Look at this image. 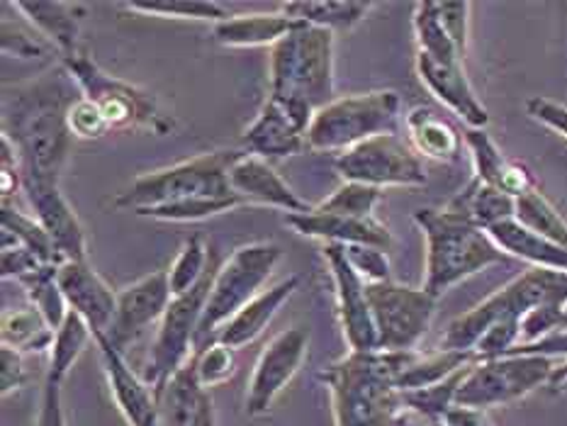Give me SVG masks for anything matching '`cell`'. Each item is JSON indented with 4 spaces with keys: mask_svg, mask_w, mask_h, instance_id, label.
Here are the masks:
<instances>
[{
    "mask_svg": "<svg viewBox=\"0 0 567 426\" xmlns=\"http://www.w3.org/2000/svg\"><path fill=\"white\" fill-rule=\"evenodd\" d=\"M79 89L64 66L30 83L16 85L3 97V139L16 149L22 178L59 183L73 137L66 125Z\"/></svg>",
    "mask_w": 567,
    "mask_h": 426,
    "instance_id": "1",
    "label": "cell"
},
{
    "mask_svg": "<svg viewBox=\"0 0 567 426\" xmlns=\"http://www.w3.org/2000/svg\"><path fill=\"white\" fill-rule=\"evenodd\" d=\"M416 353L349 351L319 373L334 405L337 426H400L404 417L400 375Z\"/></svg>",
    "mask_w": 567,
    "mask_h": 426,
    "instance_id": "2",
    "label": "cell"
},
{
    "mask_svg": "<svg viewBox=\"0 0 567 426\" xmlns=\"http://www.w3.org/2000/svg\"><path fill=\"white\" fill-rule=\"evenodd\" d=\"M298 22V20H295ZM268 97L278 103L305 134L315 113L334 97V32L298 22L270 49Z\"/></svg>",
    "mask_w": 567,
    "mask_h": 426,
    "instance_id": "3",
    "label": "cell"
},
{
    "mask_svg": "<svg viewBox=\"0 0 567 426\" xmlns=\"http://www.w3.org/2000/svg\"><path fill=\"white\" fill-rule=\"evenodd\" d=\"M414 225L422 229L426 239L422 288L434 298H441L443 292L463 283L465 278L509 259L485 229H480L471 219L449 210V207L416 210Z\"/></svg>",
    "mask_w": 567,
    "mask_h": 426,
    "instance_id": "4",
    "label": "cell"
},
{
    "mask_svg": "<svg viewBox=\"0 0 567 426\" xmlns=\"http://www.w3.org/2000/svg\"><path fill=\"white\" fill-rule=\"evenodd\" d=\"M567 308V273L546 271V268H528L522 276L509 280L497 292H492L473 310L446 326L439 349L443 351H475L477 341L487 334V329L499 320H524L536 310Z\"/></svg>",
    "mask_w": 567,
    "mask_h": 426,
    "instance_id": "5",
    "label": "cell"
},
{
    "mask_svg": "<svg viewBox=\"0 0 567 426\" xmlns=\"http://www.w3.org/2000/svg\"><path fill=\"white\" fill-rule=\"evenodd\" d=\"M241 154L244 149H219L152 170L134 178L115 198V207L140 215L152 207L193 198H239L229 186V168Z\"/></svg>",
    "mask_w": 567,
    "mask_h": 426,
    "instance_id": "6",
    "label": "cell"
},
{
    "mask_svg": "<svg viewBox=\"0 0 567 426\" xmlns=\"http://www.w3.org/2000/svg\"><path fill=\"white\" fill-rule=\"evenodd\" d=\"M280 259L282 249L276 241L244 243L231 251L229 259L219 266L213 290H209L203 320L195 334V353L217 341L219 329L241 312L258 292H264V285L274 276Z\"/></svg>",
    "mask_w": 567,
    "mask_h": 426,
    "instance_id": "7",
    "label": "cell"
},
{
    "mask_svg": "<svg viewBox=\"0 0 567 426\" xmlns=\"http://www.w3.org/2000/svg\"><path fill=\"white\" fill-rule=\"evenodd\" d=\"M402 113L400 93L371 91L343 95L317 110L307 129V149L343 154L378 134L398 132Z\"/></svg>",
    "mask_w": 567,
    "mask_h": 426,
    "instance_id": "8",
    "label": "cell"
},
{
    "mask_svg": "<svg viewBox=\"0 0 567 426\" xmlns=\"http://www.w3.org/2000/svg\"><path fill=\"white\" fill-rule=\"evenodd\" d=\"M61 66L66 69L73 83L79 85V93L91 97L103 110L110 129H144L158 134V137L174 132V117H168L158 107L154 93L110 76L85 54V49H79L76 54L61 56Z\"/></svg>",
    "mask_w": 567,
    "mask_h": 426,
    "instance_id": "9",
    "label": "cell"
},
{
    "mask_svg": "<svg viewBox=\"0 0 567 426\" xmlns=\"http://www.w3.org/2000/svg\"><path fill=\"white\" fill-rule=\"evenodd\" d=\"M219 259L215 256L213 266H209L207 276L197 283L186 295H178L171 300L164 320L158 322L156 339L150 353V363H146L144 381L154 389V395L171 383L183 365H188L195 356V334L200 326L205 304L213 290L215 276L219 271Z\"/></svg>",
    "mask_w": 567,
    "mask_h": 426,
    "instance_id": "10",
    "label": "cell"
},
{
    "mask_svg": "<svg viewBox=\"0 0 567 426\" xmlns=\"http://www.w3.org/2000/svg\"><path fill=\"white\" fill-rule=\"evenodd\" d=\"M334 168L343 180L363 183L380 190L419 188L429 183L424 158L412 149L410 139H402L398 132L378 134L339 154Z\"/></svg>",
    "mask_w": 567,
    "mask_h": 426,
    "instance_id": "11",
    "label": "cell"
},
{
    "mask_svg": "<svg viewBox=\"0 0 567 426\" xmlns=\"http://www.w3.org/2000/svg\"><path fill=\"white\" fill-rule=\"evenodd\" d=\"M556 361L546 356H504L475 363L455 395L461 407H499L519 402L540 385H548Z\"/></svg>",
    "mask_w": 567,
    "mask_h": 426,
    "instance_id": "12",
    "label": "cell"
},
{
    "mask_svg": "<svg viewBox=\"0 0 567 426\" xmlns=\"http://www.w3.org/2000/svg\"><path fill=\"white\" fill-rule=\"evenodd\" d=\"M365 290L378 332V349L388 353L414 351L434 322L439 298L424 288L400 285L394 280L371 283Z\"/></svg>",
    "mask_w": 567,
    "mask_h": 426,
    "instance_id": "13",
    "label": "cell"
},
{
    "mask_svg": "<svg viewBox=\"0 0 567 426\" xmlns=\"http://www.w3.org/2000/svg\"><path fill=\"white\" fill-rule=\"evenodd\" d=\"M307 349H310V332L305 326H290L261 351L254 365L249 389H246V414L249 417L268 414L282 389L298 375Z\"/></svg>",
    "mask_w": 567,
    "mask_h": 426,
    "instance_id": "14",
    "label": "cell"
},
{
    "mask_svg": "<svg viewBox=\"0 0 567 426\" xmlns=\"http://www.w3.org/2000/svg\"><path fill=\"white\" fill-rule=\"evenodd\" d=\"M324 259L331 280H334L337 310L349 351H380L371 302H368L365 290L368 283L353 271V266L349 263L339 243H324Z\"/></svg>",
    "mask_w": 567,
    "mask_h": 426,
    "instance_id": "15",
    "label": "cell"
},
{
    "mask_svg": "<svg viewBox=\"0 0 567 426\" xmlns=\"http://www.w3.org/2000/svg\"><path fill=\"white\" fill-rule=\"evenodd\" d=\"M24 200L30 212L42 225V229L54 241L56 251L64 261H89V243L79 215L73 212L71 202L64 198L59 183L22 178Z\"/></svg>",
    "mask_w": 567,
    "mask_h": 426,
    "instance_id": "16",
    "label": "cell"
},
{
    "mask_svg": "<svg viewBox=\"0 0 567 426\" xmlns=\"http://www.w3.org/2000/svg\"><path fill=\"white\" fill-rule=\"evenodd\" d=\"M174 292L168 285L166 271H154L140 280H134L132 285L122 288L117 292V314L113 332H110V341L125 353L127 344L137 341L152 324H158L164 320Z\"/></svg>",
    "mask_w": 567,
    "mask_h": 426,
    "instance_id": "17",
    "label": "cell"
},
{
    "mask_svg": "<svg viewBox=\"0 0 567 426\" xmlns=\"http://www.w3.org/2000/svg\"><path fill=\"white\" fill-rule=\"evenodd\" d=\"M56 283L71 312L89 324L95 336L113 332L117 314V292L93 271L89 261H66L59 268Z\"/></svg>",
    "mask_w": 567,
    "mask_h": 426,
    "instance_id": "18",
    "label": "cell"
},
{
    "mask_svg": "<svg viewBox=\"0 0 567 426\" xmlns=\"http://www.w3.org/2000/svg\"><path fill=\"white\" fill-rule=\"evenodd\" d=\"M229 186L234 195H239L244 200V205H266L274 207V210H282L286 215H305L315 207L302 200L300 195L282 180L274 164L249 152H244L229 168Z\"/></svg>",
    "mask_w": 567,
    "mask_h": 426,
    "instance_id": "19",
    "label": "cell"
},
{
    "mask_svg": "<svg viewBox=\"0 0 567 426\" xmlns=\"http://www.w3.org/2000/svg\"><path fill=\"white\" fill-rule=\"evenodd\" d=\"M95 346L101 351L110 393H113L122 417L127 419L130 426H156L158 405L154 389L146 385L144 377L132 371L125 353L110 341L107 334L95 336Z\"/></svg>",
    "mask_w": 567,
    "mask_h": 426,
    "instance_id": "20",
    "label": "cell"
},
{
    "mask_svg": "<svg viewBox=\"0 0 567 426\" xmlns=\"http://www.w3.org/2000/svg\"><path fill=\"white\" fill-rule=\"evenodd\" d=\"M416 73L426 91L446 105L453 115H458L471 129H485L489 125L487 107L480 103V97L467 79L463 64H439L426 54H416L414 59Z\"/></svg>",
    "mask_w": 567,
    "mask_h": 426,
    "instance_id": "21",
    "label": "cell"
},
{
    "mask_svg": "<svg viewBox=\"0 0 567 426\" xmlns=\"http://www.w3.org/2000/svg\"><path fill=\"white\" fill-rule=\"evenodd\" d=\"M286 225L295 235L324 243H339V247L363 243V247H378L385 251L392 247V231L382 225L378 217L353 219L317 212L312 207V210L305 215H286Z\"/></svg>",
    "mask_w": 567,
    "mask_h": 426,
    "instance_id": "22",
    "label": "cell"
},
{
    "mask_svg": "<svg viewBox=\"0 0 567 426\" xmlns=\"http://www.w3.org/2000/svg\"><path fill=\"white\" fill-rule=\"evenodd\" d=\"M463 139L467 152L473 156L475 178L483 180L485 186L507 193L512 198H519L526 190L536 188V178L532 176V170L524 164L507 158V154L499 149V144L489 137L487 129L467 127L463 132Z\"/></svg>",
    "mask_w": 567,
    "mask_h": 426,
    "instance_id": "23",
    "label": "cell"
},
{
    "mask_svg": "<svg viewBox=\"0 0 567 426\" xmlns=\"http://www.w3.org/2000/svg\"><path fill=\"white\" fill-rule=\"evenodd\" d=\"M298 288H300V278L290 276L286 280H280V283L266 288L264 292H258V295L246 304L241 312L234 314L231 320L219 329L217 341H221V344L234 351L254 344V341L266 332L268 324L274 322V316L278 314L282 304L298 292Z\"/></svg>",
    "mask_w": 567,
    "mask_h": 426,
    "instance_id": "24",
    "label": "cell"
},
{
    "mask_svg": "<svg viewBox=\"0 0 567 426\" xmlns=\"http://www.w3.org/2000/svg\"><path fill=\"white\" fill-rule=\"evenodd\" d=\"M307 149V134L295 125L290 115L278 103L268 97L261 113L244 132V152L256 154L274 162V158H288Z\"/></svg>",
    "mask_w": 567,
    "mask_h": 426,
    "instance_id": "25",
    "label": "cell"
},
{
    "mask_svg": "<svg viewBox=\"0 0 567 426\" xmlns=\"http://www.w3.org/2000/svg\"><path fill=\"white\" fill-rule=\"evenodd\" d=\"M16 10L22 12V18L28 20L32 28L40 32L44 40L52 42L61 56L76 54L79 52V34H81V20L85 6L81 3H42V0H18L10 3Z\"/></svg>",
    "mask_w": 567,
    "mask_h": 426,
    "instance_id": "26",
    "label": "cell"
},
{
    "mask_svg": "<svg viewBox=\"0 0 567 426\" xmlns=\"http://www.w3.org/2000/svg\"><path fill=\"white\" fill-rule=\"evenodd\" d=\"M406 132H410L412 149L439 164H455L463 156L461 132L455 129L449 120L439 117L434 110L426 105H416L404 117Z\"/></svg>",
    "mask_w": 567,
    "mask_h": 426,
    "instance_id": "27",
    "label": "cell"
},
{
    "mask_svg": "<svg viewBox=\"0 0 567 426\" xmlns=\"http://www.w3.org/2000/svg\"><path fill=\"white\" fill-rule=\"evenodd\" d=\"M295 20H290L282 12H246V15H231L229 20H221L213 24V40L221 46L229 49H256V46H270L274 49L282 37L290 34L295 28Z\"/></svg>",
    "mask_w": 567,
    "mask_h": 426,
    "instance_id": "28",
    "label": "cell"
},
{
    "mask_svg": "<svg viewBox=\"0 0 567 426\" xmlns=\"http://www.w3.org/2000/svg\"><path fill=\"white\" fill-rule=\"evenodd\" d=\"M487 235L495 239V243L504 253L526 261L532 268H546V271L567 273V249H563L556 241L536 235L532 229H526L524 225L516 222V219H507V222L495 225L487 229Z\"/></svg>",
    "mask_w": 567,
    "mask_h": 426,
    "instance_id": "29",
    "label": "cell"
},
{
    "mask_svg": "<svg viewBox=\"0 0 567 426\" xmlns=\"http://www.w3.org/2000/svg\"><path fill=\"white\" fill-rule=\"evenodd\" d=\"M449 210L463 215L465 219H471L473 225L480 229H492L499 222H507V219H514L516 215V198L512 195L502 193L492 186H485L483 180H473L455 195V198L446 205Z\"/></svg>",
    "mask_w": 567,
    "mask_h": 426,
    "instance_id": "30",
    "label": "cell"
},
{
    "mask_svg": "<svg viewBox=\"0 0 567 426\" xmlns=\"http://www.w3.org/2000/svg\"><path fill=\"white\" fill-rule=\"evenodd\" d=\"M373 8V3H363V0H292V3H282L280 12L315 28L343 32L361 24Z\"/></svg>",
    "mask_w": 567,
    "mask_h": 426,
    "instance_id": "31",
    "label": "cell"
},
{
    "mask_svg": "<svg viewBox=\"0 0 567 426\" xmlns=\"http://www.w3.org/2000/svg\"><path fill=\"white\" fill-rule=\"evenodd\" d=\"M480 363L475 351H434L429 356H414V361L406 365L404 373L400 375L398 387L402 393H410V389H422L431 387L441 381H446L453 373L463 371L465 365Z\"/></svg>",
    "mask_w": 567,
    "mask_h": 426,
    "instance_id": "32",
    "label": "cell"
},
{
    "mask_svg": "<svg viewBox=\"0 0 567 426\" xmlns=\"http://www.w3.org/2000/svg\"><path fill=\"white\" fill-rule=\"evenodd\" d=\"M56 332L42 316V312L28 304L20 310L3 312V329H0V339L3 346L16 349L20 353H40L52 351Z\"/></svg>",
    "mask_w": 567,
    "mask_h": 426,
    "instance_id": "33",
    "label": "cell"
},
{
    "mask_svg": "<svg viewBox=\"0 0 567 426\" xmlns=\"http://www.w3.org/2000/svg\"><path fill=\"white\" fill-rule=\"evenodd\" d=\"M414 40H416V54H426L429 59L439 61V64H463V56L455 49L453 40L443 28L439 15V3L434 0H424V3L414 6Z\"/></svg>",
    "mask_w": 567,
    "mask_h": 426,
    "instance_id": "34",
    "label": "cell"
},
{
    "mask_svg": "<svg viewBox=\"0 0 567 426\" xmlns=\"http://www.w3.org/2000/svg\"><path fill=\"white\" fill-rule=\"evenodd\" d=\"M0 222H3V239L16 241L20 247L32 251L42 263L64 266L66 261L61 259L54 241L49 239L42 225L28 212H20L12 202H3V212H0Z\"/></svg>",
    "mask_w": 567,
    "mask_h": 426,
    "instance_id": "35",
    "label": "cell"
},
{
    "mask_svg": "<svg viewBox=\"0 0 567 426\" xmlns=\"http://www.w3.org/2000/svg\"><path fill=\"white\" fill-rule=\"evenodd\" d=\"M514 219L526 229H532L536 235L556 241L563 249H567V219L558 212V207L540 193L538 186L516 198Z\"/></svg>",
    "mask_w": 567,
    "mask_h": 426,
    "instance_id": "36",
    "label": "cell"
},
{
    "mask_svg": "<svg viewBox=\"0 0 567 426\" xmlns=\"http://www.w3.org/2000/svg\"><path fill=\"white\" fill-rule=\"evenodd\" d=\"M93 332L89 329L81 316L76 312L69 310V316L56 329V336H54V344L52 351H49V368L47 375L56 377V381L64 383L69 371L73 368V363L81 359V353L85 351V346L91 344Z\"/></svg>",
    "mask_w": 567,
    "mask_h": 426,
    "instance_id": "37",
    "label": "cell"
},
{
    "mask_svg": "<svg viewBox=\"0 0 567 426\" xmlns=\"http://www.w3.org/2000/svg\"><path fill=\"white\" fill-rule=\"evenodd\" d=\"M130 12H142V15L166 18V20H197V22H221L229 20V10L209 0H134V3L122 6Z\"/></svg>",
    "mask_w": 567,
    "mask_h": 426,
    "instance_id": "38",
    "label": "cell"
},
{
    "mask_svg": "<svg viewBox=\"0 0 567 426\" xmlns=\"http://www.w3.org/2000/svg\"><path fill=\"white\" fill-rule=\"evenodd\" d=\"M215 261L213 249H207V243L200 237H190L183 243L176 261L168 268V285L174 298L186 295L200 280L207 276L209 266Z\"/></svg>",
    "mask_w": 567,
    "mask_h": 426,
    "instance_id": "39",
    "label": "cell"
},
{
    "mask_svg": "<svg viewBox=\"0 0 567 426\" xmlns=\"http://www.w3.org/2000/svg\"><path fill=\"white\" fill-rule=\"evenodd\" d=\"M475 365V363H473ZM473 365H465L463 371L453 373L446 381H441L431 387H422V389H410V393H402V402L404 409L422 414L429 422H439L443 414H446L453 405H455V395L465 381V375L471 373Z\"/></svg>",
    "mask_w": 567,
    "mask_h": 426,
    "instance_id": "40",
    "label": "cell"
},
{
    "mask_svg": "<svg viewBox=\"0 0 567 426\" xmlns=\"http://www.w3.org/2000/svg\"><path fill=\"white\" fill-rule=\"evenodd\" d=\"M380 200H382L380 188L363 186V183L343 180L327 200L315 205V210L324 212V215L368 219V217H375V207Z\"/></svg>",
    "mask_w": 567,
    "mask_h": 426,
    "instance_id": "41",
    "label": "cell"
},
{
    "mask_svg": "<svg viewBox=\"0 0 567 426\" xmlns=\"http://www.w3.org/2000/svg\"><path fill=\"white\" fill-rule=\"evenodd\" d=\"M244 205L241 198H193L181 200L162 207H152V210L140 212V217L156 219V222H203L207 217H215L221 212H229L234 207Z\"/></svg>",
    "mask_w": 567,
    "mask_h": 426,
    "instance_id": "42",
    "label": "cell"
},
{
    "mask_svg": "<svg viewBox=\"0 0 567 426\" xmlns=\"http://www.w3.org/2000/svg\"><path fill=\"white\" fill-rule=\"evenodd\" d=\"M195 375L203 389L227 383L229 377L237 373V351L221 344V341H213L207 349L195 353Z\"/></svg>",
    "mask_w": 567,
    "mask_h": 426,
    "instance_id": "43",
    "label": "cell"
},
{
    "mask_svg": "<svg viewBox=\"0 0 567 426\" xmlns=\"http://www.w3.org/2000/svg\"><path fill=\"white\" fill-rule=\"evenodd\" d=\"M66 125L73 139H101L103 134L110 132L103 110L85 95H79L76 101L71 103Z\"/></svg>",
    "mask_w": 567,
    "mask_h": 426,
    "instance_id": "44",
    "label": "cell"
},
{
    "mask_svg": "<svg viewBox=\"0 0 567 426\" xmlns=\"http://www.w3.org/2000/svg\"><path fill=\"white\" fill-rule=\"evenodd\" d=\"M349 263L353 271L359 273L368 285L371 283H388L392 280V263L385 249L378 247H363V243H351V247H343Z\"/></svg>",
    "mask_w": 567,
    "mask_h": 426,
    "instance_id": "45",
    "label": "cell"
},
{
    "mask_svg": "<svg viewBox=\"0 0 567 426\" xmlns=\"http://www.w3.org/2000/svg\"><path fill=\"white\" fill-rule=\"evenodd\" d=\"M3 54H12L18 59H37L47 54L44 37L40 32L24 30L20 24L3 20Z\"/></svg>",
    "mask_w": 567,
    "mask_h": 426,
    "instance_id": "46",
    "label": "cell"
},
{
    "mask_svg": "<svg viewBox=\"0 0 567 426\" xmlns=\"http://www.w3.org/2000/svg\"><path fill=\"white\" fill-rule=\"evenodd\" d=\"M471 3H439V15L443 28H446L449 37L453 40L455 49L461 56L467 54V32H471Z\"/></svg>",
    "mask_w": 567,
    "mask_h": 426,
    "instance_id": "47",
    "label": "cell"
},
{
    "mask_svg": "<svg viewBox=\"0 0 567 426\" xmlns=\"http://www.w3.org/2000/svg\"><path fill=\"white\" fill-rule=\"evenodd\" d=\"M61 381L52 375H44L42 397H40V412H37L34 426H66L64 407H61Z\"/></svg>",
    "mask_w": 567,
    "mask_h": 426,
    "instance_id": "48",
    "label": "cell"
},
{
    "mask_svg": "<svg viewBox=\"0 0 567 426\" xmlns=\"http://www.w3.org/2000/svg\"><path fill=\"white\" fill-rule=\"evenodd\" d=\"M526 113L532 115L540 125L558 132L560 137L567 139V105L556 103V101H548V97H532V101L526 103Z\"/></svg>",
    "mask_w": 567,
    "mask_h": 426,
    "instance_id": "49",
    "label": "cell"
},
{
    "mask_svg": "<svg viewBox=\"0 0 567 426\" xmlns=\"http://www.w3.org/2000/svg\"><path fill=\"white\" fill-rule=\"evenodd\" d=\"M0 365H3V371H0V393H3V397H8L10 393L20 389L24 381H28L22 353L10 346H3L0 349Z\"/></svg>",
    "mask_w": 567,
    "mask_h": 426,
    "instance_id": "50",
    "label": "cell"
},
{
    "mask_svg": "<svg viewBox=\"0 0 567 426\" xmlns=\"http://www.w3.org/2000/svg\"><path fill=\"white\" fill-rule=\"evenodd\" d=\"M509 356H546L556 361L558 356H567V329L563 332H553L546 339L534 341V344H524L509 351Z\"/></svg>",
    "mask_w": 567,
    "mask_h": 426,
    "instance_id": "51",
    "label": "cell"
},
{
    "mask_svg": "<svg viewBox=\"0 0 567 426\" xmlns=\"http://www.w3.org/2000/svg\"><path fill=\"white\" fill-rule=\"evenodd\" d=\"M439 422L443 426H495L487 417V409L461 407V405H453Z\"/></svg>",
    "mask_w": 567,
    "mask_h": 426,
    "instance_id": "52",
    "label": "cell"
},
{
    "mask_svg": "<svg viewBox=\"0 0 567 426\" xmlns=\"http://www.w3.org/2000/svg\"><path fill=\"white\" fill-rule=\"evenodd\" d=\"M188 426H217L215 405H213V397H209L207 389L200 395V399H197L195 412H193V419H190Z\"/></svg>",
    "mask_w": 567,
    "mask_h": 426,
    "instance_id": "53",
    "label": "cell"
},
{
    "mask_svg": "<svg viewBox=\"0 0 567 426\" xmlns=\"http://www.w3.org/2000/svg\"><path fill=\"white\" fill-rule=\"evenodd\" d=\"M548 385H550L553 389H565V387H567V363L556 365V371H553Z\"/></svg>",
    "mask_w": 567,
    "mask_h": 426,
    "instance_id": "54",
    "label": "cell"
},
{
    "mask_svg": "<svg viewBox=\"0 0 567 426\" xmlns=\"http://www.w3.org/2000/svg\"><path fill=\"white\" fill-rule=\"evenodd\" d=\"M563 329H567V308H565V314H563V322H560V329H558V332H563Z\"/></svg>",
    "mask_w": 567,
    "mask_h": 426,
    "instance_id": "55",
    "label": "cell"
}]
</instances>
